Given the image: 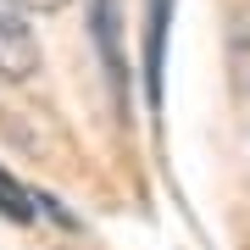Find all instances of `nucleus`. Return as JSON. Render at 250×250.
Instances as JSON below:
<instances>
[{"label": "nucleus", "instance_id": "f03ea898", "mask_svg": "<svg viewBox=\"0 0 250 250\" xmlns=\"http://www.w3.org/2000/svg\"><path fill=\"white\" fill-rule=\"evenodd\" d=\"M167 28H172V0H150L145 6V56H139L150 111H161V83H167Z\"/></svg>", "mask_w": 250, "mask_h": 250}, {"label": "nucleus", "instance_id": "f257e3e1", "mask_svg": "<svg viewBox=\"0 0 250 250\" xmlns=\"http://www.w3.org/2000/svg\"><path fill=\"white\" fill-rule=\"evenodd\" d=\"M39 72V39L17 0H0V83H22Z\"/></svg>", "mask_w": 250, "mask_h": 250}, {"label": "nucleus", "instance_id": "20e7f679", "mask_svg": "<svg viewBox=\"0 0 250 250\" xmlns=\"http://www.w3.org/2000/svg\"><path fill=\"white\" fill-rule=\"evenodd\" d=\"M95 39H100V62L111 72V100H128V78H123V34H117V0H95Z\"/></svg>", "mask_w": 250, "mask_h": 250}, {"label": "nucleus", "instance_id": "7ed1b4c3", "mask_svg": "<svg viewBox=\"0 0 250 250\" xmlns=\"http://www.w3.org/2000/svg\"><path fill=\"white\" fill-rule=\"evenodd\" d=\"M0 217H11V223H39V217H50V223H67V228H72V217L45 195V189L11 178L6 167H0Z\"/></svg>", "mask_w": 250, "mask_h": 250}, {"label": "nucleus", "instance_id": "39448f33", "mask_svg": "<svg viewBox=\"0 0 250 250\" xmlns=\"http://www.w3.org/2000/svg\"><path fill=\"white\" fill-rule=\"evenodd\" d=\"M17 6H22V11H62L67 0H17Z\"/></svg>", "mask_w": 250, "mask_h": 250}]
</instances>
